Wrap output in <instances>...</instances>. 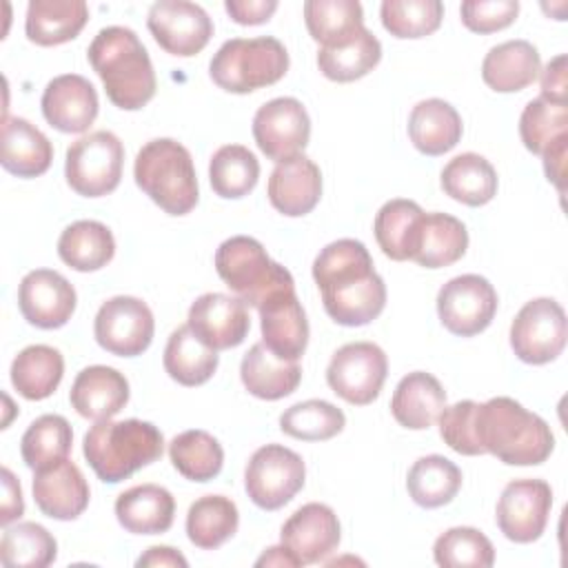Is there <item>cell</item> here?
I'll return each mask as SVG.
<instances>
[{"instance_id":"6da1fadb","label":"cell","mask_w":568,"mask_h":568,"mask_svg":"<svg viewBox=\"0 0 568 568\" xmlns=\"http://www.w3.org/2000/svg\"><path fill=\"white\" fill-rule=\"evenodd\" d=\"M313 280L326 313L342 326H364L386 306V284L359 240L342 237L326 244L313 262Z\"/></svg>"},{"instance_id":"7a4b0ae2","label":"cell","mask_w":568,"mask_h":568,"mask_svg":"<svg viewBox=\"0 0 568 568\" xmlns=\"http://www.w3.org/2000/svg\"><path fill=\"white\" fill-rule=\"evenodd\" d=\"M87 55L115 106L138 111L155 95V71L135 31L104 27L91 40Z\"/></svg>"},{"instance_id":"3957f363","label":"cell","mask_w":568,"mask_h":568,"mask_svg":"<svg viewBox=\"0 0 568 568\" xmlns=\"http://www.w3.org/2000/svg\"><path fill=\"white\" fill-rule=\"evenodd\" d=\"M475 428L484 453L510 466L544 464L555 448L550 426L513 397H493L477 404Z\"/></svg>"},{"instance_id":"277c9868","label":"cell","mask_w":568,"mask_h":568,"mask_svg":"<svg viewBox=\"0 0 568 568\" xmlns=\"http://www.w3.org/2000/svg\"><path fill=\"white\" fill-rule=\"evenodd\" d=\"M162 450L164 437L160 428L142 419L95 422L82 442L87 464L106 484L129 479L135 470L158 462Z\"/></svg>"},{"instance_id":"5b68a950","label":"cell","mask_w":568,"mask_h":568,"mask_svg":"<svg viewBox=\"0 0 568 568\" xmlns=\"http://www.w3.org/2000/svg\"><path fill=\"white\" fill-rule=\"evenodd\" d=\"M133 178L169 215H186L197 204L200 191L193 158L178 140L158 138L146 142L135 155Z\"/></svg>"},{"instance_id":"8992f818","label":"cell","mask_w":568,"mask_h":568,"mask_svg":"<svg viewBox=\"0 0 568 568\" xmlns=\"http://www.w3.org/2000/svg\"><path fill=\"white\" fill-rule=\"evenodd\" d=\"M288 71V51L277 38H233L211 58L213 82L231 93H251L275 84Z\"/></svg>"},{"instance_id":"52a82bcc","label":"cell","mask_w":568,"mask_h":568,"mask_svg":"<svg viewBox=\"0 0 568 568\" xmlns=\"http://www.w3.org/2000/svg\"><path fill=\"white\" fill-rule=\"evenodd\" d=\"M215 271L253 308H260L273 293L295 286L288 268L273 262L264 246L248 235H233L217 246Z\"/></svg>"},{"instance_id":"ba28073f","label":"cell","mask_w":568,"mask_h":568,"mask_svg":"<svg viewBox=\"0 0 568 568\" xmlns=\"http://www.w3.org/2000/svg\"><path fill=\"white\" fill-rule=\"evenodd\" d=\"M124 146L111 131H93L67 149L64 175L69 186L84 197H100L120 184Z\"/></svg>"},{"instance_id":"9c48e42d","label":"cell","mask_w":568,"mask_h":568,"mask_svg":"<svg viewBox=\"0 0 568 568\" xmlns=\"http://www.w3.org/2000/svg\"><path fill=\"white\" fill-rule=\"evenodd\" d=\"M304 479V459L282 444L257 448L244 470L246 495L262 510H277L288 504L302 490Z\"/></svg>"},{"instance_id":"30bf717a","label":"cell","mask_w":568,"mask_h":568,"mask_svg":"<svg viewBox=\"0 0 568 568\" xmlns=\"http://www.w3.org/2000/svg\"><path fill=\"white\" fill-rule=\"evenodd\" d=\"M568 324L561 304L552 297L526 302L510 324V346L526 364H548L566 346Z\"/></svg>"},{"instance_id":"8fae6325","label":"cell","mask_w":568,"mask_h":568,"mask_svg":"<svg viewBox=\"0 0 568 568\" xmlns=\"http://www.w3.org/2000/svg\"><path fill=\"white\" fill-rule=\"evenodd\" d=\"M388 373L386 353L373 342H351L337 348L326 368V382L335 395L355 406L377 399Z\"/></svg>"},{"instance_id":"7c38bea8","label":"cell","mask_w":568,"mask_h":568,"mask_svg":"<svg viewBox=\"0 0 568 568\" xmlns=\"http://www.w3.org/2000/svg\"><path fill=\"white\" fill-rule=\"evenodd\" d=\"M495 313L497 293L493 284L477 273L448 280L437 293V315L453 335L470 337L486 331Z\"/></svg>"},{"instance_id":"4fadbf2b","label":"cell","mask_w":568,"mask_h":568,"mask_svg":"<svg viewBox=\"0 0 568 568\" xmlns=\"http://www.w3.org/2000/svg\"><path fill=\"white\" fill-rule=\"evenodd\" d=\"M155 331L153 313L146 302L131 295L106 300L93 322L95 342L111 355L135 357L151 346Z\"/></svg>"},{"instance_id":"5bb4252c","label":"cell","mask_w":568,"mask_h":568,"mask_svg":"<svg viewBox=\"0 0 568 568\" xmlns=\"http://www.w3.org/2000/svg\"><path fill=\"white\" fill-rule=\"evenodd\" d=\"M146 27L166 53L180 58L200 53L213 36L209 13L189 0H160L151 4Z\"/></svg>"},{"instance_id":"9a60e30c","label":"cell","mask_w":568,"mask_h":568,"mask_svg":"<svg viewBox=\"0 0 568 568\" xmlns=\"http://www.w3.org/2000/svg\"><path fill=\"white\" fill-rule=\"evenodd\" d=\"M552 508V490L544 479H515L497 501V526L506 539L530 544L541 537Z\"/></svg>"},{"instance_id":"2e32d148","label":"cell","mask_w":568,"mask_h":568,"mask_svg":"<svg viewBox=\"0 0 568 568\" xmlns=\"http://www.w3.org/2000/svg\"><path fill=\"white\" fill-rule=\"evenodd\" d=\"M253 138L260 151L275 162H284L304 151L311 138V118L295 98H273L253 118Z\"/></svg>"},{"instance_id":"e0dca14e","label":"cell","mask_w":568,"mask_h":568,"mask_svg":"<svg viewBox=\"0 0 568 568\" xmlns=\"http://www.w3.org/2000/svg\"><path fill=\"white\" fill-rule=\"evenodd\" d=\"M75 288L51 268L27 273L18 286V306L22 317L38 328H60L75 311Z\"/></svg>"},{"instance_id":"ac0fdd59","label":"cell","mask_w":568,"mask_h":568,"mask_svg":"<svg viewBox=\"0 0 568 568\" xmlns=\"http://www.w3.org/2000/svg\"><path fill=\"white\" fill-rule=\"evenodd\" d=\"M189 328L213 351L235 348L251 328L246 304L224 293H204L189 308Z\"/></svg>"},{"instance_id":"d6986e66","label":"cell","mask_w":568,"mask_h":568,"mask_svg":"<svg viewBox=\"0 0 568 568\" xmlns=\"http://www.w3.org/2000/svg\"><path fill=\"white\" fill-rule=\"evenodd\" d=\"M342 528L335 510L326 504L300 506L282 526V544L300 559L302 566L320 564L339 546Z\"/></svg>"},{"instance_id":"ffe728a7","label":"cell","mask_w":568,"mask_h":568,"mask_svg":"<svg viewBox=\"0 0 568 568\" xmlns=\"http://www.w3.org/2000/svg\"><path fill=\"white\" fill-rule=\"evenodd\" d=\"M257 311L264 346L280 359L297 362L308 344V320L295 286L273 293Z\"/></svg>"},{"instance_id":"44dd1931","label":"cell","mask_w":568,"mask_h":568,"mask_svg":"<svg viewBox=\"0 0 568 568\" xmlns=\"http://www.w3.org/2000/svg\"><path fill=\"white\" fill-rule=\"evenodd\" d=\"M44 120L62 133H84L98 118V91L78 73H64L53 78L42 93Z\"/></svg>"},{"instance_id":"7402d4cb","label":"cell","mask_w":568,"mask_h":568,"mask_svg":"<svg viewBox=\"0 0 568 568\" xmlns=\"http://www.w3.org/2000/svg\"><path fill=\"white\" fill-rule=\"evenodd\" d=\"M89 484L71 459H62L33 475L36 506L51 519L71 521L80 517L89 506Z\"/></svg>"},{"instance_id":"603a6c76","label":"cell","mask_w":568,"mask_h":568,"mask_svg":"<svg viewBox=\"0 0 568 568\" xmlns=\"http://www.w3.org/2000/svg\"><path fill=\"white\" fill-rule=\"evenodd\" d=\"M266 193L275 211L288 217L306 215L322 197L320 166L304 153L277 162L268 178Z\"/></svg>"},{"instance_id":"cb8c5ba5","label":"cell","mask_w":568,"mask_h":568,"mask_svg":"<svg viewBox=\"0 0 568 568\" xmlns=\"http://www.w3.org/2000/svg\"><path fill=\"white\" fill-rule=\"evenodd\" d=\"M69 399L75 413L87 419H111L129 402V382L111 366H87L75 375Z\"/></svg>"},{"instance_id":"d4e9b609","label":"cell","mask_w":568,"mask_h":568,"mask_svg":"<svg viewBox=\"0 0 568 568\" xmlns=\"http://www.w3.org/2000/svg\"><path fill=\"white\" fill-rule=\"evenodd\" d=\"M175 499L158 484H140L118 495L115 517L133 535H160L173 524Z\"/></svg>"},{"instance_id":"484cf974","label":"cell","mask_w":568,"mask_h":568,"mask_svg":"<svg viewBox=\"0 0 568 568\" xmlns=\"http://www.w3.org/2000/svg\"><path fill=\"white\" fill-rule=\"evenodd\" d=\"M53 160V146L49 138L24 118L2 120V151L0 162L4 171L18 178L42 175Z\"/></svg>"},{"instance_id":"4316f807","label":"cell","mask_w":568,"mask_h":568,"mask_svg":"<svg viewBox=\"0 0 568 568\" xmlns=\"http://www.w3.org/2000/svg\"><path fill=\"white\" fill-rule=\"evenodd\" d=\"M444 408L446 390L437 377L424 371H415L402 377L390 399V413L395 422L410 430H424L433 426Z\"/></svg>"},{"instance_id":"83f0119b","label":"cell","mask_w":568,"mask_h":568,"mask_svg":"<svg viewBox=\"0 0 568 568\" xmlns=\"http://www.w3.org/2000/svg\"><path fill=\"white\" fill-rule=\"evenodd\" d=\"M541 58L528 40H506L493 47L481 62L484 82L499 93H515L539 78Z\"/></svg>"},{"instance_id":"f1b7e54d","label":"cell","mask_w":568,"mask_h":568,"mask_svg":"<svg viewBox=\"0 0 568 568\" xmlns=\"http://www.w3.org/2000/svg\"><path fill=\"white\" fill-rule=\"evenodd\" d=\"M462 131L457 109L439 98L417 102L408 115V138L424 155H444L462 140Z\"/></svg>"},{"instance_id":"f546056e","label":"cell","mask_w":568,"mask_h":568,"mask_svg":"<svg viewBox=\"0 0 568 568\" xmlns=\"http://www.w3.org/2000/svg\"><path fill=\"white\" fill-rule=\"evenodd\" d=\"M240 377L251 395L275 402L297 388L302 379V368L297 362L280 359L264 346V342H257L242 357Z\"/></svg>"},{"instance_id":"4dcf8cb0","label":"cell","mask_w":568,"mask_h":568,"mask_svg":"<svg viewBox=\"0 0 568 568\" xmlns=\"http://www.w3.org/2000/svg\"><path fill=\"white\" fill-rule=\"evenodd\" d=\"M89 20L84 0H31L27 7V38L40 47L73 40Z\"/></svg>"},{"instance_id":"1f68e13d","label":"cell","mask_w":568,"mask_h":568,"mask_svg":"<svg viewBox=\"0 0 568 568\" xmlns=\"http://www.w3.org/2000/svg\"><path fill=\"white\" fill-rule=\"evenodd\" d=\"M468 248V231L448 213H424L410 260L424 268L455 264Z\"/></svg>"},{"instance_id":"d6a6232c","label":"cell","mask_w":568,"mask_h":568,"mask_svg":"<svg viewBox=\"0 0 568 568\" xmlns=\"http://www.w3.org/2000/svg\"><path fill=\"white\" fill-rule=\"evenodd\" d=\"M58 255L73 271H98L113 260L115 240L106 224L95 220H78L62 231L58 240Z\"/></svg>"},{"instance_id":"836d02e7","label":"cell","mask_w":568,"mask_h":568,"mask_svg":"<svg viewBox=\"0 0 568 568\" xmlns=\"http://www.w3.org/2000/svg\"><path fill=\"white\" fill-rule=\"evenodd\" d=\"M64 359L58 348L31 344L11 362V384L24 399H47L62 382Z\"/></svg>"},{"instance_id":"e575fe53","label":"cell","mask_w":568,"mask_h":568,"mask_svg":"<svg viewBox=\"0 0 568 568\" xmlns=\"http://www.w3.org/2000/svg\"><path fill=\"white\" fill-rule=\"evenodd\" d=\"M304 22L320 47H339L364 29V11L357 0H306Z\"/></svg>"},{"instance_id":"d590c367","label":"cell","mask_w":568,"mask_h":568,"mask_svg":"<svg viewBox=\"0 0 568 568\" xmlns=\"http://www.w3.org/2000/svg\"><path fill=\"white\" fill-rule=\"evenodd\" d=\"M217 368V351L206 346L189 324L178 326L164 348V371L182 386H200L213 377Z\"/></svg>"},{"instance_id":"8d00e7d4","label":"cell","mask_w":568,"mask_h":568,"mask_svg":"<svg viewBox=\"0 0 568 568\" xmlns=\"http://www.w3.org/2000/svg\"><path fill=\"white\" fill-rule=\"evenodd\" d=\"M442 189L468 206H484L497 193V173L479 153L455 155L442 171Z\"/></svg>"},{"instance_id":"74e56055","label":"cell","mask_w":568,"mask_h":568,"mask_svg":"<svg viewBox=\"0 0 568 568\" xmlns=\"http://www.w3.org/2000/svg\"><path fill=\"white\" fill-rule=\"evenodd\" d=\"M240 526V513L233 499L224 495H204L189 506L186 535L202 550L220 548Z\"/></svg>"},{"instance_id":"f35d334b","label":"cell","mask_w":568,"mask_h":568,"mask_svg":"<svg viewBox=\"0 0 568 568\" xmlns=\"http://www.w3.org/2000/svg\"><path fill=\"white\" fill-rule=\"evenodd\" d=\"M422 215H424L422 206L413 200L397 197L382 204V209L375 215L373 231L386 257L395 262L410 260Z\"/></svg>"},{"instance_id":"ab89813d","label":"cell","mask_w":568,"mask_h":568,"mask_svg":"<svg viewBox=\"0 0 568 568\" xmlns=\"http://www.w3.org/2000/svg\"><path fill=\"white\" fill-rule=\"evenodd\" d=\"M406 488L417 506L439 508L450 504L459 493L462 470L444 455H426L410 466Z\"/></svg>"},{"instance_id":"60d3db41","label":"cell","mask_w":568,"mask_h":568,"mask_svg":"<svg viewBox=\"0 0 568 568\" xmlns=\"http://www.w3.org/2000/svg\"><path fill=\"white\" fill-rule=\"evenodd\" d=\"M382 44L366 27L346 44L320 47L317 67L333 82H353L377 67Z\"/></svg>"},{"instance_id":"b9f144b4","label":"cell","mask_w":568,"mask_h":568,"mask_svg":"<svg viewBox=\"0 0 568 568\" xmlns=\"http://www.w3.org/2000/svg\"><path fill=\"white\" fill-rule=\"evenodd\" d=\"M169 457L175 470L191 481H209L220 475L224 450L206 430H184L169 444Z\"/></svg>"},{"instance_id":"7bdbcfd3","label":"cell","mask_w":568,"mask_h":568,"mask_svg":"<svg viewBox=\"0 0 568 568\" xmlns=\"http://www.w3.org/2000/svg\"><path fill=\"white\" fill-rule=\"evenodd\" d=\"M71 442L73 430L62 415H40L24 430L20 453L24 464L36 473L67 459Z\"/></svg>"},{"instance_id":"ee69618b","label":"cell","mask_w":568,"mask_h":568,"mask_svg":"<svg viewBox=\"0 0 568 568\" xmlns=\"http://www.w3.org/2000/svg\"><path fill=\"white\" fill-rule=\"evenodd\" d=\"M55 555L58 544L44 526L36 521L4 526L0 539V561L7 568H44L55 561Z\"/></svg>"},{"instance_id":"f6af8a7d","label":"cell","mask_w":568,"mask_h":568,"mask_svg":"<svg viewBox=\"0 0 568 568\" xmlns=\"http://www.w3.org/2000/svg\"><path fill=\"white\" fill-rule=\"evenodd\" d=\"M260 178V162L242 144L220 146L209 164V180L220 197L237 200L248 195Z\"/></svg>"},{"instance_id":"bcb514c9","label":"cell","mask_w":568,"mask_h":568,"mask_svg":"<svg viewBox=\"0 0 568 568\" xmlns=\"http://www.w3.org/2000/svg\"><path fill=\"white\" fill-rule=\"evenodd\" d=\"M344 413L326 399H306L288 406L280 415V428L302 442H324L344 430Z\"/></svg>"},{"instance_id":"7dc6e473","label":"cell","mask_w":568,"mask_h":568,"mask_svg":"<svg viewBox=\"0 0 568 568\" xmlns=\"http://www.w3.org/2000/svg\"><path fill=\"white\" fill-rule=\"evenodd\" d=\"M433 557L446 568H488L495 561V548L481 530L455 526L435 539Z\"/></svg>"},{"instance_id":"c3c4849f","label":"cell","mask_w":568,"mask_h":568,"mask_svg":"<svg viewBox=\"0 0 568 568\" xmlns=\"http://www.w3.org/2000/svg\"><path fill=\"white\" fill-rule=\"evenodd\" d=\"M568 133V106L566 102H552L546 98L530 100L519 118V135L530 153L541 155L557 138Z\"/></svg>"},{"instance_id":"681fc988","label":"cell","mask_w":568,"mask_h":568,"mask_svg":"<svg viewBox=\"0 0 568 568\" xmlns=\"http://www.w3.org/2000/svg\"><path fill=\"white\" fill-rule=\"evenodd\" d=\"M382 24L395 38H424L439 29L444 4L439 0H384Z\"/></svg>"},{"instance_id":"f907efd6","label":"cell","mask_w":568,"mask_h":568,"mask_svg":"<svg viewBox=\"0 0 568 568\" xmlns=\"http://www.w3.org/2000/svg\"><path fill=\"white\" fill-rule=\"evenodd\" d=\"M475 415H477V402L464 399L453 406H446L437 417L442 439L459 455H470V457L484 455V448L477 439Z\"/></svg>"},{"instance_id":"816d5d0a","label":"cell","mask_w":568,"mask_h":568,"mask_svg":"<svg viewBox=\"0 0 568 568\" xmlns=\"http://www.w3.org/2000/svg\"><path fill=\"white\" fill-rule=\"evenodd\" d=\"M519 13L517 0H466L459 7L462 22L475 33H493L515 22Z\"/></svg>"},{"instance_id":"f5cc1de1","label":"cell","mask_w":568,"mask_h":568,"mask_svg":"<svg viewBox=\"0 0 568 568\" xmlns=\"http://www.w3.org/2000/svg\"><path fill=\"white\" fill-rule=\"evenodd\" d=\"M224 9L237 24H262L275 13L277 2L275 0H226Z\"/></svg>"},{"instance_id":"db71d44e","label":"cell","mask_w":568,"mask_h":568,"mask_svg":"<svg viewBox=\"0 0 568 568\" xmlns=\"http://www.w3.org/2000/svg\"><path fill=\"white\" fill-rule=\"evenodd\" d=\"M541 73V98L552 102H566V55H555Z\"/></svg>"},{"instance_id":"11a10c76","label":"cell","mask_w":568,"mask_h":568,"mask_svg":"<svg viewBox=\"0 0 568 568\" xmlns=\"http://www.w3.org/2000/svg\"><path fill=\"white\" fill-rule=\"evenodd\" d=\"M2 510H0V524L9 526L24 513V499H22V488L16 475L4 466L2 468Z\"/></svg>"},{"instance_id":"9f6ffc18","label":"cell","mask_w":568,"mask_h":568,"mask_svg":"<svg viewBox=\"0 0 568 568\" xmlns=\"http://www.w3.org/2000/svg\"><path fill=\"white\" fill-rule=\"evenodd\" d=\"M566 153H568V133L557 138L544 153V171L548 182H552L559 193H564V169H566Z\"/></svg>"},{"instance_id":"6f0895ef","label":"cell","mask_w":568,"mask_h":568,"mask_svg":"<svg viewBox=\"0 0 568 568\" xmlns=\"http://www.w3.org/2000/svg\"><path fill=\"white\" fill-rule=\"evenodd\" d=\"M135 566L138 568H158V566H162V568H186L189 566V561L184 559V555L182 552H178L175 548H171V546H151L144 555H140L138 557V561H135Z\"/></svg>"},{"instance_id":"680465c9","label":"cell","mask_w":568,"mask_h":568,"mask_svg":"<svg viewBox=\"0 0 568 568\" xmlns=\"http://www.w3.org/2000/svg\"><path fill=\"white\" fill-rule=\"evenodd\" d=\"M255 566H302L300 559L282 544V546H273L268 548L257 561Z\"/></svg>"}]
</instances>
